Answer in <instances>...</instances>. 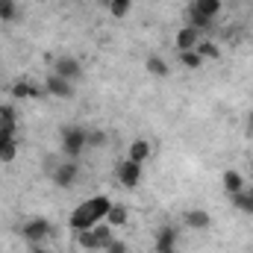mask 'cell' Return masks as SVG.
I'll use <instances>...</instances> for the list:
<instances>
[{"mask_svg":"<svg viewBox=\"0 0 253 253\" xmlns=\"http://www.w3.org/2000/svg\"><path fill=\"white\" fill-rule=\"evenodd\" d=\"M200 30H194V27H183L180 33H177V50L183 53V50H194L197 44H200Z\"/></svg>","mask_w":253,"mask_h":253,"instance_id":"8","label":"cell"},{"mask_svg":"<svg viewBox=\"0 0 253 253\" xmlns=\"http://www.w3.org/2000/svg\"><path fill=\"white\" fill-rule=\"evenodd\" d=\"M180 62L186 65V68H200V65H203V56H200L197 50H183V53H180Z\"/></svg>","mask_w":253,"mask_h":253,"instance_id":"23","label":"cell"},{"mask_svg":"<svg viewBox=\"0 0 253 253\" xmlns=\"http://www.w3.org/2000/svg\"><path fill=\"white\" fill-rule=\"evenodd\" d=\"M15 153H18L15 135H12V132H0V159H3V162H12Z\"/></svg>","mask_w":253,"mask_h":253,"instance_id":"12","label":"cell"},{"mask_svg":"<svg viewBox=\"0 0 253 253\" xmlns=\"http://www.w3.org/2000/svg\"><path fill=\"white\" fill-rule=\"evenodd\" d=\"M91 230H94V236H97V245H100V248H106V245L112 242V227H109V224H94Z\"/></svg>","mask_w":253,"mask_h":253,"instance_id":"22","label":"cell"},{"mask_svg":"<svg viewBox=\"0 0 253 253\" xmlns=\"http://www.w3.org/2000/svg\"><path fill=\"white\" fill-rule=\"evenodd\" d=\"M30 253H47L42 245H30Z\"/></svg>","mask_w":253,"mask_h":253,"instance_id":"29","label":"cell"},{"mask_svg":"<svg viewBox=\"0 0 253 253\" xmlns=\"http://www.w3.org/2000/svg\"><path fill=\"white\" fill-rule=\"evenodd\" d=\"M85 144H88V147H103V144H106V132H103V129H91Z\"/></svg>","mask_w":253,"mask_h":253,"instance_id":"27","label":"cell"},{"mask_svg":"<svg viewBox=\"0 0 253 253\" xmlns=\"http://www.w3.org/2000/svg\"><path fill=\"white\" fill-rule=\"evenodd\" d=\"M50 177H53V183H56L59 189H71V186L77 183V177H80L77 159H68V162H62V165H56V171H53Z\"/></svg>","mask_w":253,"mask_h":253,"instance_id":"4","label":"cell"},{"mask_svg":"<svg viewBox=\"0 0 253 253\" xmlns=\"http://www.w3.org/2000/svg\"><path fill=\"white\" fill-rule=\"evenodd\" d=\"M230 197H233L236 209H242L245 215H253V189H242V191H236V194H230Z\"/></svg>","mask_w":253,"mask_h":253,"instance_id":"13","label":"cell"},{"mask_svg":"<svg viewBox=\"0 0 253 253\" xmlns=\"http://www.w3.org/2000/svg\"><path fill=\"white\" fill-rule=\"evenodd\" d=\"M12 97H42V88H36L30 83H15L12 85Z\"/></svg>","mask_w":253,"mask_h":253,"instance_id":"19","label":"cell"},{"mask_svg":"<svg viewBox=\"0 0 253 253\" xmlns=\"http://www.w3.org/2000/svg\"><path fill=\"white\" fill-rule=\"evenodd\" d=\"M186 18H189V27H194V30H200V33L212 27V21H209V18H203V15H200V12L194 9V6H189V9H186Z\"/></svg>","mask_w":253,"mask_h":253,"instance_id":"17","label":"cell"},{"mask_svg":"<svg viewBox=\"0 0 253 253\" xmlns=\"http://www.w3.org/2000/svg\"><path fill=\"white\" fill-rule=\"evenodd\" d=\"M126 159H132V162H144V159H150V144L144 141V138H138V141H132L129 144V150H126Z\"/></svg>","mask_w":253,"mask_h":253,"instance_id":"11","label":"cell"},{"mask_svg":"<svg viewBox=\"0 0 253 253\" xmlns=\"http://www.w3.org/2000/svg\"><path fill=\"white\" fill-rule=\"evenodd\" d=\"M77 242H80V248H85V251H97V248H100L94 230H80V233H77Z\"/></svg>","mask_w":253,"mask_h":253,"instance_id":"20","label":"cell"},{"mask_svg":"<svg viewBox=\"0 0 253 253\" xmlns=\"http://www.w3.org/2000/svg\"><path fill=\"white\" fill-rule=\"evenodd\" d=\"M103 221H106L109 227H124V224H126V206H124V203H112Z\"/></svg>","mask_w":253,"mask_h":253,"instance_id":"14","label":"cell"},{"mask_svg":"<svg viewBox=\"0 0 253 253\" xmlns=\"http://www.w3.org/2000/svg\"><path fill=\"white\" fill-rule=\"evenodd\" d=\"M129 6H132V0H109V9H112L115 18H124L129 12Z\"/></svg>","mask_w":253,"mask_h":253,"instance_id":"25","label":"cell"},{"mask_svg":"<svg viewBox=\"0 0 253 253\" xmlns=\"http://www.w3.org/2000/svg\"><path fill=\"white\" fill-rule=\"evenodd\" d=\"M53 74L62 77V80H68V83H77V80L83 77V65L77 62L74 56H59V59L53 62Z\"/></svg>","mask_w":253,"mask_h":253,"instance_id":"5","label":"cell"},{"mask_svg":"<svg viewBox=\"0 0 253 253\" xmlns=\"http://www.w3.org/2000/svg\"><path fill=\"white\" fill-rule=\"evenodd\" d=\"M44 91L53 94V97H74V83H68V80H62V77L50 74V77L44 80Z\"/></svg>","mask_w":253,"mask_h":253,"instance_id":"7","label":"cell"},{"mask_svg":"<svg viewBox=\"0 0 253 253\" xmlns=\"http://www.w3.org/2000/svg\"><path fill=\"white\" fill-rule=\"evenodd\" d=\"M191 6H194L203 18H209V21H215V15L221 12V0H194Z\"/></svg>","mask_w":253,"mask_h":253,"instance_id":"15","label":"cell"},{"mask_svg":"<svg viewBox=\"0 0 253 253\" xmlns=\"http://www.w3.org/2000/svg\"><path fill=\"white\" fill-rule=\"evenodd\" d=\"M183 221H186V227H191V230H206V227L212 224L209 212H203V209H189V212L183 215Z\"/></svg>","mask_w":253,"mask_h":253,"instance_id":"10","label":"cell"},{"mask_svg":"<svg viewBox=\"0 0 253 253\" xmlns=\"http://www.w3.org/2000/svg\"><path fill=\"white\" fill-rule=\"evenodd\" d=\"M50 233H53V227H50L47 218H30V221H24V227H21V236L27 239V245H42Z\"/></svg>","mask_w":253,"mask_h":253,"instance_id":"3","label":"cell"},{"mask_svg":"<svg viewBox=\"0 0 253 253\" xmlns=\"http://www.w3.org/2000/svg\"><path fill=\"white\" fill-rule=\"evenodd\" d=\"M85 141H88V129L85 126H74V124L62 126V153L68 159H77L88 147Z\"/></svg>","mask_w":253,"mask_h":253,"instance_id":"2","label":"cell"},{"mask_svg":"<svg viewBox=\"0 0 253 253\" xmlns=\"http://www.w3.org/2000/svg\"><path fill=\"white\" fill-rule=\"evenodd\" d=\"M118 180H121V186H126V189H135L138 180H141V165L132 162V159H124L118 165Z\"/></svg>","mask_w":253,"mask_h":253,"instance_id":"6","label":"cell"},{"mask_svg":"<svg viewBox=\"0 0 253 253\" xmlns=\"http://www.w3.org/2000/svg\"><path fill=\"white\" fill-rule=\"evenodd\" d=\"M177 251V230L174 227H162L156 236V253H174Z\"/></svg>","mask_w":253,"mask_h":253,"instance_id":"9","label":"cell"},{"mask_svg":"<svg viewBox=\"0 0 253 253\" xmlns=\"http://www.w3.org/2000/svg\"><path fill=\"white\" fill-rule=\"evenodd\" d=\"M147 71L153 77H168V65H165L162 56H147Z\"/></svg>","mask_w":253,"mask_h":253,"instance_id":"21","label":"cell"},{"mask_svg":"<svg viewBox=\"0 0 253 253\" xmlns=\"http://www.w3.org/2000/svg\"><path fill=\"white\" fill-rule=\"evenodd\" d=\"M109 206H112V200H109V197H103V194L88 197L85 203H80V206L71 212V218H68L71 230H74V233H80V230H91L94 224H100V221L106 218Z\"/></svg>","mask_w":253,"mask_h":253,"instance_id":"1","label":"cell"},{"mask_svg":"<svg viewBox=\"0 0 253 253\" xmlns=\"http://www.w3.org/2000/svg\"><path fill=\"white\" fill-rule=\"evenodd\" d=\"M0 132L15 135V109L12 106H0Z\"/></svg>","mask_w":253,"mask_h":253,"instance_id":"18","label":"cell"},{"mask_svg":"<svg viewBox=\"0 0 253 253\" xmlns=\"http://www.w3.org/2000/svg\"><path fill=\"white\" fill-rule=\"evenodd\" d=\"M103 251H106V253H129V251H126V242H118V239H112Z\"/></svg>","mask_w":253,"mask_h":253,"instance_id":"28","label":"cell"},{"mask_svg":"<svg viewBox=\"0 0 253 253\" xmlns=\"http://www.w3.org/2000/svg\"><path fill=\"white\" fill-rule=\"evenodd\" d=\"M194 50H197L203 59H218V56H221V53H218V47H215V44H209V42H200Z\"/></svg>","mask_w":253,"mask_h":253,"instance_id":"26","label":"cell"},{"mask_svg":"<svg viewBox=\"0 0 253 253\" xmlns=\"http://www.w3.org/2000/svg\"><path fill=\"white\" fill-rule=\"evenodd\" d=\"M224 189H227V194L242 191L245 189V177H242L239 171H227V174H224Z\"/></svg>","mask_w":253,"mask_h":253,"instance_id":"16","label":"cell"},{"mask_svg":"<svg viewBox=\"0 0 253 253\" xmlns=\"http://www.w3.org/2000/svg\"><path fill=\"white\" fill-rule=\"evenodd\" d=\"M18 9H15V0H0V21H15Z\"/></svg>","mask_w":253,"mask_h":253,"instance_id":"24","label":"cell"}]
</instances>
